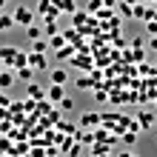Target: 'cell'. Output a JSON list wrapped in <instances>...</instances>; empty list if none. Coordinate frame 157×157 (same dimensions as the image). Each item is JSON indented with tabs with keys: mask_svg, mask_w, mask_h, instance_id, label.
Wrapping results in <instances>:
<instances>
[{
	"mask_svg": "<svg viewBox=\"0 0 157 157\" xmlns=\"http://www.w3.org/2000/svg\"><path fill=\"white\" fill-rule=\"evenodd\" d=\"M12 17H14V23H20V26H32V23H34V14H32L26 6H17Z\"/></svg>",
	"mask_w": 157,
	"mask_h": 157,
	"instance_id": "cell-1",
	"label": "cell"
},
{
	"mask_svg": "<svg viewBox=\"0 0 157 157\" xmlns=\"http://www.w3.org/2000/svg\"><path fill=\"white\" fill-rule=\"evenodd\" d=\"M17 52H20V49H17V46H12V43H6V46H0V60H3L6 66L12 69V60L17 57Z\"/></svg>",
	"mask_w": 157,
	"mask_h": 157,
	"instance_id": "cell-2",
	"label": "cell"
},
{
	"mask_svg": "<svg viewBox=\"0 0 157 157\" xmlns=\"http://www.w3.org/2000/svg\"><path fill=\"white\" fill-rule=\"evenodd\" d=\"M100 126V112H86L80 117V128H97Z\"/></svg>",
	"mask_w": 157,
	"mask_h": 157,
	"instance_id": "cell-3",
	"label": "cell"
},
{
	"mask_svg": "<svg viewBox=\"0 0 157 157\" xmlns=\"http://www.w3.org/2000/svg\"><path fill=\"white\" fill-rule=\"evenodd\" d=\"M46 94H49L52 103H60V100L66 97V86H60V83H52V86L46 89Z\"/></svg>",
	"mask_w": 157,
	"mask_h": 157,
	"instance_id": "cell-4",
	"label": "cell"
},
{
	"mask_svg": "<svg viewBox=\"0 0 157 157\" xmlns=\"http://www.w3.org/2000/svg\"><path fill=\"white\" fill-rule=\"evenodd\" d=\"M29 66L34 69V71H46V69H49V60H46V54H29Z\"/></svg>",
	"mask_w": 157,
	"mask_h": 157,
	"instance_id": "cell-5",
	"label": "cell"
},
{
	"mask_svg": "<svg viewBox=\"0 0 157 157\" xmlns=\"http://www.w3.org/2000/svg\"><path fill=\"white\" fill-rule=\"evenodd\" d=\"M54 54H57V60H60V63H69V60H71V57H75V54H77V46H75V43H71V46L66 43V46H63V49H57Z\"/></svg>",
	"mask_w": 157,
	"mask_h": 157,
	"instance_id": "cell-6",
	"label": "cell"
},
{
	"mask_svg": "<svg viewBox=\"0 0 157 157\" xmlns=\"http://www.w3.org/2000/svg\"><path fill=\"white\" fill-rule=\"evenodd\" d=\"M69 63H71V66H80L83 71H91V69H94V66H91V57H86V54H80V52H77Z\"/></svg>",
	"mask_w": 157,
	"mask_h": 157,
	"instance_id": "cell-7",
	"label": "cell"
},
{
	"mask_svg": "<svg viewBox=\"0 0 157 157\" xmlns=\"http://www.w3.org/2000/svg\"><path fill=\"white\" fill-rule=\"evenodd\" d=\"M75 140L83 143V146H91V143H94V132H91V128H89V132H86V128H77V132H75Z\"/></svg>",
	"mask_w": 157,
	"mask_h": 157,
	"instance_id": "cell-8",
	"label": "cell"
},
{
	"mask_svg": "<svg viewBox=\"0 0 157 157\" xmlns=\"http://www.w3.org/2000/svg\"><path fill=\"white\" fill-rule=\"evenodd\" d=\"M52 3L57 6L63 14H75L77 12V3H75V0H52Z\"/></svg>",
	"mask_w": 157,
	"mask_h": 157,
	"instance_id": "cell-9",
	"label": "cell"
},
{
	"mask_svg": "<svg viewBox=\"0 0 157 157\" xmlns=\"http://www.w3.org/2000/svg\"><path fill=\"white\" fill-rule=\"evenodd\" d=\"M137 123H140V128H154V114L151 112H137Z\"/></svg>",
	"mask_w": 157,
	"mask_h": 157,
	"instance_id": "cell-10",
	"label": "cell"
},
{
	"mask_svg": "<svg viewBox=\"0 0 157 157\" xmlns=\"http://www.w3.org/2000/svg\"><path fill=\"white\" fill-rule=\"evenodd\" d=\"M52 83H60V86H66V83H69V71L66 69H52Z\"/></svg>",
	"mask_w": 157,
	"mask_h": 157,
	"instance_id": "cell-11",
	"label": "cell"
},
{
	"mask_svg": "<svg viewBox=\"0 0 157 157\" xmlns=\"http://www.w3.org/2000/svg\"><path fill=\"white\" fill-rule=\"evenodd\" d=\"M117 12H120V17H123V20L134 17V9H132V3H128V0H120V3H117Z\"/></svg>",
	"mask_w": 157,
	"mask_h": 157,
	"instance_id": "cell-12",
	"label": "cell"
},
{
	"mask_svg": "<svg viewBox=\"0 0 157 157\" xmlns=\"http://www.w3.org/2000/svg\"><path fill=\"white\" fill-rule=\"evenodd\" d=\"M49 49H52V46H49V40H46V37H40V40H32V52H34V54H46Z\"/></svg>",
	"mask_w": 157,
	"mask_h": 157,
	"instance_id": "cell-13",
	"label": "cell"
},
{
	"mask_svg": "<svg viewBox=\"0 0 157 157\" xmlns=\"http://www.w3.org/2000/svg\"><path fill=\"white\" fill-rule=\"evenodd\" d=\"M23 66H29V52H17V57L12 60V69H23Z\"/></svg>",
	"mask_w": 157,
	"mask_h": 157,
	"instance_id": "cell-14",
	"label": "cell"
},
{
	"mask_svg": "<svg viewBox=\"0 0 157 157\" xmlns=\"http://www.w3.org/2000/svg\"><path fill=\"white\" fill-rule=\"evenodd\" d=\"M12 86H14V75H12L9 69H6V71H0V89L6 91V89H12Z\"/></svg>",
	"mask_w": 157,
	"mask_h": 157,
	"instance_id": "cell-15",
	"label": "cell"
},
{
	"mask_svg": "<svg viewBox=\"0 0 157 157\" xmlns=\"http://www.w3.org/2000/svg\"><path fill=\"white\" fill-rule=\"evenodd\" d=\"M54 126H57L60 134H75L77 128H80V126H75V123H66V120H60V123H54Z\"/></svg>",
	"mask_w": 157,
	"mask_h": 157,
	"instance_id": "cell-16",
	"label": "cell"
},
{
	"mask_svg": "<svg viewBox=\"0 0 157 157\" xmlns=\"http://www.w3.org/2000/svg\"><path fill=\"white\" fill-rule=\"evenodd\" d=\"M54 112V109H52V100H37V112H34V114H52Z\"/></svg>",
	"mask_w": 157,
	"mask_h": 157,
	"instance_id": "cell-17",
	"label": "cell"
},
{
	"mask_svg": "<svg viewBox=\"0 0 157 157\" xmlns=\"http://www.w3.org/2000/svg\"><path fill=\"white\" fill-rule=\"evenodd\" d=\"M86 20H89V12H75V14H71V23H75V29L86 26Z\"/></svg>",
	"mask_w": 157,
	"mask_h": 157,
	"instance_id": "cell-18",
	"label": "cell"
},
{
	"mask_svg": "<svg viewBox=\"0 0 157 157\" xmlns=\"http://www.w3.org/2000/svg\"><path fill=\"white\" fill-rule=\"evenodd\" d=\"M17 77H20V80H26V83H32V80H34V69H32V66L17 69Z\"/></svg>",
	"mask_w": 157,
	"mask_h": 157,
	"instance_id": "cell-19",
	"label": "cell"
},
{
	"mask_svg": "<svg viewBox=\"0 0 157 157\" xmlns=\"http://www.w3.org/2000/svg\"><path fill=\"white\" fill-rule=\"evenodd\" d=\"M43 94H46V91H43L37 83L32 80V83H29V97H32V100H43Z\"/></svg>",
	"mask_w": 157,
	"mask_h": 157,
	"instance_id": "cell-20",
	"label": "cell"
},
{
	"mask_svg": "<svg viewBox=\"0 0 157 157\" xmlns=\"http://www.w3.org/2000/svg\"><path fill=\"white\" fill-rule=\"evenodd\" d=\"M46 37H54V34H60V26H57V20H46Z\"/></svg>",
	"mask_w": 157,
	"mask_h": 157,
	"instance_id": "cell-21",
	"label": "cell"
},
{
	"mask_svg": "<svg viewBox=\"0 0 157 157\" xmlns=\"http://www.w3.org/2000/svg\"><path fill=\"white\" fill-rule=\"evenodd\" d=\"M132 9H134V17L137 20H146V14H149V9H146L140 0H137V3H132Z\"/></svg>",
	"mask_w": 157,
	"mask_h": 157,
	"instance_id": "cell-22",
	"label": "cell"
},
{
	"mask_svg": "<svg viewBox=\"0 0 157 157\" xmlns=\"http://www.w3.org/2000/svg\"><path fill=\"white\" fill-rule=\"evenodd\" d=\"M49 46H52L54 52L63 49V46H66V37H63V32H60V34H54V37H49Z\"/></svg>",
	"mask_w": 157,
	"mask_h": 157,
	"instance_id": "cell-23",
	"label": "cell"
},
{
	"mask_svg": "<svg viewBox=\"0 0 157 157\" xmlns=\"http://www.w3.org/2000/svg\"><path fill=\"white\" fill-rule=\"evenodd\" d=\"M137 134H140V132H134V128H126V132L120 134V137H123V143H128V146H134V143H137Z\"/></svg>",
	"mask_w": 157,
	"mask_h": 157,
	"instance_id": "cell-24",
	"label": "cell"
},
{
	"mask_svg": "<svg viewBox=\"0 0 157 157\" xmlns=\"http://www.w3.org/2000/svg\"><path fill=\"white\" fill-rule=\"evenodd\" d=\"M14 26V17L12 14H0V32H9Z\"/></svg>",
	"mask_w": 157,
	"mask_h": 157,
	"instance_id": "cell-25",
	"label": "cell"
},
{
	"mask_svg": "<svg viewBox=\"0 0 157 157\" xmlns=\"http://www.w3.org/2000/svg\"><path fill=\"white\" fill-rule=\"evenodd\" d=\"M26 34H29V40H40V34H43V32H40V26H37V23H32V26H26Z\"/></svg>",
	"mask_w": 157,
	"mask_h": 157,
	"instance_id": "cell-26",
	"label": "cell"
},
{
	"mask_svg": "<svg viewBox=\"0 0 157 157\" xmlns=\"http://www.w3.org/2000/svg\"><path fill=\"white\" fill-rule=\"evenodd\" d=\"M54 9H57V6H54L52 0H40V3H37V12L40 14H49V12H54Z\"/></svg>",
	"mask_w": 157,
	"mask_h": 157,
	"instance_id": "cell-27",
	"label": "cell"
},
{
	"mask_svg": "<svg viewBox=\"0 0 157 157\" xmlns=\"http://www.w3.org/2000/svg\"><path fill=\"white\" fill-rule=\"evenodd\" d=\"M100 9H103V0H89V6H86V12H89V14H97Z\"/></svg>",
	"mask_w": 157,
	"mask_h": 157,
	"instance_id": "cell-28",
	"label": "cell"
},
{
	"mask_svg": "<svg viewBox=\"0 0 157 157\" xmlns=\"http://www.w3.org/2000/svg\"><path fill=\"white\" fill-rule=\"evenodd\" d=\"M66 154H69V157H80V154H83V143H77V140H75V143H71V149H69Z\"/></svg>",
	"mask_w": 157,
	"mask_h": 157,
	"instance_id": "cell-29",
	"label": "cell"
},
{
	"mask_svg": "<svg viewBox=\"0 0 157 157\" xmlns=\"http://www.w3.org/2000/svg\"><path fill=\"white\" fill-rule=\"evenodd\" d=\"M143 46H146V37L134 34V37H132V43H128V49H143Z\"/></svg>",
	"mask_w": 157,
	"mask_h": 157,
	"instance_id": "cell-30",
	"label": "cell"
},
{
	"mask_svg": "<svg viewBox=\"0 0 157 157\" xmlns=\"http://www.w3.org/2000/svg\"><path fill=\"white\" fill-rule=\"evenodd\" d=\"M89 86H94V80H91V77H86V75H83V77H77V89H83V91H86Z\"/></svg>",
	"mask_w": 157,
	"mask_h": 157,
	"instance_id": "cell-31",
	"label": "cell"
},
{
	"mask_svg": "<svg viewBox=\"0 0 157 157\" xmlns=\"http://www.w3.org/2000/svg\"><path fill=\"white\" fill-rule=\"evenodd\" d=\"M94 100L97 103H106L109 100V89H94Z\"/></svg>",
	"mask_w": 157,
	"mask_h": 157,
	"instance_id": "cell-32",
	"label": "cell"
},
{
	"mask_svg": "<svg viewBox=\"0 0 157 157\" xmlns=\"http://www.w3.org/2000/svg\"><path fill=\"white\" fill-rule=\"evenodd\" d=\"M23 112H32V114H34V112H37V100H32V97L23 100Z\"/></svg>",
	"mask_w": 157,
	"mask_h": 157,
	"instance_id": "cell-33",
	"label": "cell"
},
{
	"mask_svg": "<svg viewBox=\"0 0 157 157\" xmlns=\"http://www.w3.org/2000/svg\"><path fill=\"white\" fill-rule=\"evenodd\" d=\"M57 106L63 109V112H71V109H75V100H71V97H63V100H60Z\"/></svg>",
	"mask_w": 157,
	"mask_h": 157,
	"instance_id": "cell-34",
	"label": "cell"
},
{
	"mask_svg": "<svg viewBox=\"0 0 157 157\" xmlns=\"http://www.w3.org/2000/svg\"><path fill=\"white\" fill-rule=\"evenodd\" d=\"M12 103H14V100H12V97H9V94H3V89H0V106H6V109H9V106H12Z\"/></svg>",
	"mask_w": 157,
	"mask_h": 157,
	"instance_id": "cell-35",
	"label": "cell"
},
{
	"mask_svg": "<svg viewBox=\"0 0 157 157\" xmlns=\"http://www.w3.org/2000/svg\"><path fill=\"white\" fill-rule=\"evenodd\" d=\"M146 32H149V34H157V20H146Z\"/></svg>",
	"mask_w": 157,
	"mask_h": 157,
	"instance_id": "cell-36",
	"label": "cell"
},
{
	"mask_svg": "<svg viewBox=\"0 0 157 157\" xmlns=\"http://www.w3.org/2000/svg\"><path fill=\"white\" fill-rule=\"evenodd\" d=\"M117 3H120V0H103V9H112V12H114Z\"/></svg>",
	"mask_w": 157,
	"mask_h": 157,
	"instance_id": "cell-37",
	"label": "cell"
},
{
	"mask_svg": "<svg viewBox=\"0 0 157 157\" xmlns=\"http://www.w3.org/2000/svg\"><path fill=\"white\" fill-rule=\"evenodd\" d=\"M149 49H151V52H157V34H151V40H149Z\"/></svg>",
	"mask_w": 157,
	"mask_h": 157,
	"instance_id": "cell-38",
	"label": "cell"
},
{
	"mask_svg": "<svg viewBox=\"0 0 157 157\" xmlns=\"http://www.w3.org/2000/svg\"><path fill=\"white\" fill-rule=\"evenodd\" d=\"M6 69H9V66H6V63H3V60H0V71H6Z\"/></svg>",
	"mask_w": 157,
	"mask_h": 157,
	"instance_id": "cell-39",
	"label": "cell"
},
{
	"mask_svg": "<svg viewBox=\"0 0 157 157\" xmlns=\"http://www.w3.org/2000/svg\"><path fill=\"white\" fill-rule=\"evenodd\" d=\"M120 157H137V154H132V151H126V154H120Z\"/></svg>",
	"mask_w": 157,
	"mask_h": 157,
	"instance_id": "cell-40",
	"label": "cell"
},
{
	"mask_svg": "<svg viewBox=\"0 0 157 157\" xmlns=\"http://www.w3.org/2000/svg\"><path fill=\"white\" fill-rule=\"evenodd\" d=\"M151 69H154V75H157V63H154V66H151Z\"/></svg>",
	"mask_w": 157,
	"mask_h": 157,
	"instance_id": "cell-41",
	"label": "cell"
},
{
	"mask_svg": "<svg viewBox=\"0 0 157 157\" xmlns=\"http://www.w3.org/2000/svg\"><path fill=\"white\" fill-rule=\"evenodd\" d=\"M0 6H6V0H0Z\"/></svg>",
	"mask_w": 157,
	"mask_h": 157,
	"instance_id": "cell-42",
	"label": "cell"
},
{
	"mask_svg": "<svg viewBox=\"0 0 157 157\" xmlns=\"http://www.w3.org/2000/svg\"><path fill=\"white\" fill-rule=\"evenodd\" d=\"M154 103H157V100H154Z\"/></svg>",
	"mask_w": 157,
	"mask_h": 157,
	"instance_id": "cell-43",
	"label": "cell"
}]
</instances>
